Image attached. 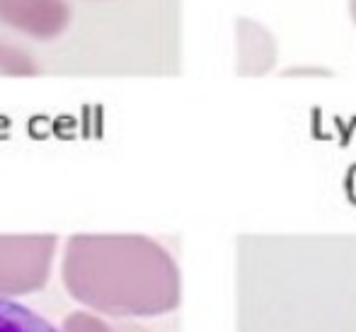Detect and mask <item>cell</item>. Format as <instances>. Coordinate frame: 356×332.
<instances>
[{"label":"cell","mask_w":356,"mask_h":332,"mask_svg":"<svg viewBox=\"0 0 356 332\" xmlns=\"http://www.w3.org/2000/svg\"><path fill=\"white\" fill-rule=\"evenodd\" d=\"M71 19L66 0H0V22L34 39H51Z\"/></svg>","instance_id":"6da1fadb"},{"label":"cell","mask_w":356,"mask_h":332,"mask_svg":"<svg viewBox=\"0 0 356 332\" xmlns=\"http://www.w3.org/2000/svg\"><path fill=\"white\" fill-rule=\"evenodd\" d=\"M240 73L262 75L274 66V42L269 32L250 19H240Z\"/></svg>","instance_id":"7a4b0ae2"},{"label":"cell","mask_w":356,"mask_h":332,"mask_svg":"<svg viewBox=\"0 0 356 332\" xmlns=\"http://www.w3.org/2000/svg\"><path fill=\"white\" fill-rule=\"evenodd\" d=\"M0 332H61L37 310L0 296Z\"/></svg>","instance_id":"3957f363"},{"label":"cell","mask_w":356,"mask_h":332,"mask_svg":"<svg viewBox=\"0 0 356 332\" xmlns=\"http://www.w3.org/2000/svg\"><path fill=\"white\" fill-rule=\"evenodd\" d=\"M0 73H34V63L17 49L0 44Z\"/></svg>","instance_id":"277c9868"},{"label":"cell","mask_w":356,"mask_h":332,"mask_svg":"<svg viewBox=\"0 0 356 332\" xmlns=\"http://www.w3.org/2000/svg\"><path fill=\"white\" fill-rule=\"evenodd\" d=\"M349 13H352V19L356 24V0H349Z\"/></svg>","instance_id":"5b68a950"}]
</instances>
